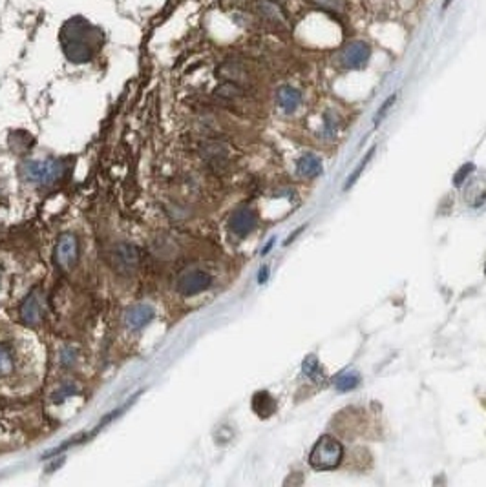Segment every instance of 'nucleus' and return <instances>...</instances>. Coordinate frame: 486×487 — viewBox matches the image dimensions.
Wrapping results in <instances>:
<instances>
[{"label": "nucleus", "mask_w": 486, "mask_h": 487, "mask_svg": "<svg viewBox=\"0 0 486 487\" xmlns=\"http://www.w3.org/2000/svg\"><path fill=\"white\" fill-rule=\"evenodd\" d=\"M112 262L117 272L121 274H132L139 265V250L134 245L121 243L114 248L112 254Z\"/></svg>", "instance_id": "7"}, {"label": "nucleus", "mask_w": 486, "mask_h": 487, "mask_svg": "<svg viewBox=\"0 0 486 487\" xmlns=\"http://www.w3.org/2000/svg\"><path fill=\"white\" fill-rule=\"evenodd\" d=\"M485 274H486V266H485Z\"/></svg>", "instance_id": "24"}, {"label": "nucleus", "mask_w": 486, "mask_h": 487, "mask_svg": "<svg viewBox=\"0 0 486 487\" xmlns=\"http://www.w3.org/2000/svg\"><path fill=\"white\" fill-rule=\"evenodd\" d=\"M470 172H473V165H470V163H468V165H465V166H463V168L459 170V172H457L456 177H453V184H456V187L463 184V181H465V179L468 177Z\"/></svg>", "instance_id": "19"}, {"label": "nucleus", "mask_w": 486, "mask_h": 487, "mask_svg": "<svg viewBox=\"0 0 486 487\" xmlns=\"http://www.w3.org/2000/svg\"><path fill=\"white\" fill-rule=\"evenodd\" d=\"M13 370V354L8 345L0 344V378L8 376Z\"/></svg>", "instance_id": "14"}, {"label": "nucleus", "mask_w": 486, "mask_h": 487, "mask_svg": "<svg viewBox=\"0 0 486 487\" xmlns=\"http://www.w3.org/2000/svg\"><path fill=\"white\" fill-rule=\"evenodd\" d=\"M303 370H306V375L313 380H316V378H320V376H322V370H320L318 360H316L315 356H309L306 361H303Z\"/></svg>", "instance_id": "17"}, {"label": "nucleus", "mask_w": 486, "mask_h": 487, "mask_svg": "<svg viewBox=\"0 0 486 487\" xmlns=\"http://www.w3.org/2000/svg\"><path fill=\"white\" fill-rule=\"evenodd\" d=\"M18 316H21V322L24 325L35 327L42 322L44 318V300L42 292L40 291H31L26 296V300L21 303V309H18Z\"/></svg>", "instance_id": "6"}, {"label": "nucleus", "mask_w": 486, "mask_h": 487, "mask_svg": "<svg viewBox=\"0 0 486 487\" xmlns=\"http://www.w3.org/2000/svg\"><path fill=\"white\" fill-rule=\"evenodd\" d=\"M373 152H375V148H371V150H369V153H368V156L364 157L362 161H360V165H359V168H357V172H353V174L349 175V179H347V183H346V190H349V188L353 187V184L357 183V179H359V175L362 174V172H364V168H366V165H368V163H369V159H371V157H373Z\"/></svg>", "instance_id": "18"}, {"label": "nucleus", "mask_w": 486, "mask_h": 487, "mask_svg": "<svg viewBox=\"0 0 486 487\" xmlns=\"http://www.w3.org/2000/svg\"><path fill=\"white\" fill-rule=\"evenodd\" d=\"M296 170L298 174L303 175V177H316V175L322 172V163H320V159L316 156H311V153H307V156L300 157L296 163Z\"/></svg>", "instance_id": "13"}, {"label": "nucleus", "mask_w": 486, "mask_h": 487, "mask_svg": "<svg viewBox=\"0 0 486 487\" xmlns=\"http://www.w3.org/2000/svg\"><path fill=\"white\" fill-rule=\"evenodd\" d=\"M395 99H397V97H395V95H391V97H390V99L386 100L384 105H382V106H381V110H378V113H377V117H375V124H378V122H381V119H382V117H384L386 113H388V110H390V108H391V106H393Z\"/></svg>", "instance_id": "20"}, {"label": "nucleus", "mask_w": 486, "mask_h": 487, "mask_svg": "<svg viewBox=\"0 0 486 487\" xmlns=\"http://www.w3.org/2000/svg\"><path fill=\"white\" fill-rule=\"evenodd\" d=\"M269 278V266H262V270H260V276H258V281L260 283H265Z\"/></svg>", "instance_id": "21"}, {"label": "nucleus", "mask_w": 486, "mask_h": 487, "mask_svg": "<svg viewBox=\"0 0 486 487\" xmlns=\"http://www.w3.org/2000/svg\"><path fill=\"white\" fill-rule=\"evenodd\" d=\"M450 4H451V0H446V2H444V8H448Z\"/></svg>", "instance_id": "23"}, {"label": "nucleus", "mask_w": 486, "mask_h": 487, "mask_svg": "<svg viewBox=\"0 0 486 487\" xmlns=\"http://www.w3.org/2000/svg\"><path fill=\"white\" fill-rule=\"evenodd\" d=\"M369 55H371V49L366 42L362 40H355V42H349L346 48L340 52V66L346 68V70H360L364 66L368 64Z\"/></svg>", "instance_id": "5"}, {"label": "nucleus", "mask_w": 486, "mask_h": 487, "mask_svg": "<svg viewBox=\"0 0 486 487\" xmlns=\"http://www.w3.org/2000/svg\"><path fill=\"white\" fill-rule=\"evenodd\" d=\"M300 102H302V95H300L298 90H294L291 86L280 88V92H278V105L282 106L284 112L293 113L300 106Z\"/></svg>", "instance_id": "11"}, {"label": "nucleus", "mask_w": 486, "mask_h": 487, "mask_svg": "<svg viewBox=\"0 0 486 487\" xmlns=\"http://www.w3.org/2000/svg\"><path fill=\"white\" fill-rule=\"evenodd\" d=\"M342 454H344V449H342L338 440H335L333 436H322L313 447L309 464L316 471L335 469V467L340 466Z\"/></svg>", "instance_id": "3"}, {"label": "nucleus", "mask_w": 486, "mask_h": 487, "mask_svg": "<svg viewBox=\"0 0 486 487\" xmlns=\"http://www.w3.org/2000/svg\"><path fill=\"white\" fill-rule=\"evenodd\" d=\"M253 409L260 418H269L276 411V401L269 392H258L253 398Z\"/></svg>", "instance_id": "12"}, {"label": "nucleus", "mask_w": 486, "mask_h": 487, "mask_svg": "<svg viewBox=\"0 0 486 487\" xmlns=\"http://www.w3.org/2000/svg\"><path fill=\"white\" fill-rule=\"evenodd\" d=\"M272 245H274V240L269 241V245H267V247H265V248H263V252H262V254H267L269 250H271V248H272Z\"/></svg>", "instance_id": "22"}, {"label": "nucleus", "mask_w": 486, "mask_h": 487, "mask_svg": "<svg viewBox=\"0 0 486 487\" xmlns=\"http://www.w3.org/2000/svg\"><path fill=\"white\" fill-rule=\"evenodd\" d=\"M66 165L57 159H44V161H26L21 166L22 179L37 187H50L62 179Z\"/></svg>", "instance_id": "2"}, {"label": "nucleus", "mask_w": 486, "mask_h": 487, "mask_svg": "<svg viewBox=\"0 0 486 487\" xmlns=\"http://www.w3.org/2000/svg\"><path fill=\"white\" fill-rule=\"evenodd\" d=\"M256 226V213L250 209H240L228 219V228L236 237H245Z\"/></svg>", "instance_id": "9"}, {"label": "nucleus", "mask_w": 486, "mask_h": 487, "mask_svg": "<svg viewBox=\"0 0 486 487\" xmlns=\"http://www.w3.org/2000/svg\"><path fill=\"white\" fill-rule=\"evenodd\" d=\"M59 42L66 59L75 64L90 62L103 49L105 33L88 18L75 15L62 24L59 31Z\"/></svg>", "instance_id": "1"}, {"label": "nucleus", "mask_w": 486, "mask_h": 487, "mask_svg": "<svg viewBox=\"0 0 486 487\" xmlns=\"http://www.w3.org/2000/svg\"><path fill=\"white\" fill-rule=\"evenodd\" d=\"M359 382H360L359 375H355V372H344V375L338 376L335 385H337L338 391L347 392V391H353V389L359 385Z\"/></svg>", "instance_id": "15"}, {"label": "nucleus", "mask_w": 486, "mask_h": 487, "mask_svg": "<svg viewBox=\"0 0 486 487\" xmlns=\"http://www.w3.org/2000/svg\"><path fill=\"white\" fill-rule=\"evenodd\" d=\"M313 4L325 9L329 13H344L346 11V0H313Z\"/></svg>", "instance_id": "16"}, {"label": "nucleus", "mask_w": 486, "mask_h": 487, "mask_svg": "<svg viewBox=\"0 0 486 487\" xmlns=\"http://www.w3.org/2000/svg\"><path fill=\"white\" fill-rule=\"evenodd\" d=\"M212 285V278L209 272L202 269H190L181 272L178 283H175V288L183 296H196V294H202L203 291Z\"/></svg>", "instance_id": "4"}, {"label": "nucleus", "mask_w": 486, "mask_h": 487, "mask_svg": "<svg viewBox=\"0 0 486 487\" xmlns=\"http://www.w3.org/2000/svg\"><path fill=\"white\" fill-rule=\"evenodd\" d=\"M77 257H79V243L75 240V235H61V240L55 247V262H57V265L61 269H70L77 263Z\"/></svg>", "instance_id": "8"}, {"label": "nucleus", "mask_w": 486, "mask_h": 487, "mask_svg": "<svg viewBox=\"0 0 486 487\" xmlns=\"http://www.w3.org/2000/svg\"><path fill=\"white\" fill-rule=\"evenodd\" d=\"M152 318H154L152 307L145 303H137L127 310V314H125V323H127V327L128 329H132V331H139V329L149 325V323L152 322Z\"/></svg>", "instance_id": "10"}]
</instances>
